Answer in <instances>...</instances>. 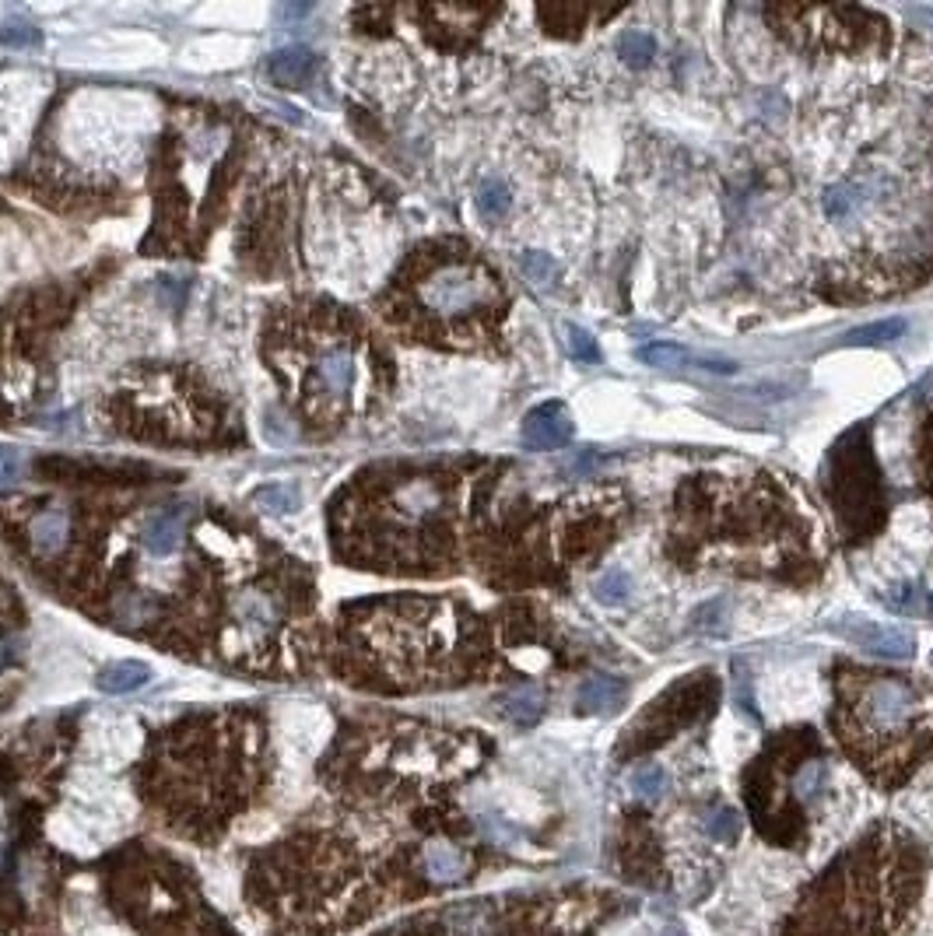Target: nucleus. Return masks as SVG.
Returning <instances> with one entry per match:
<instances>
[{"mask_svg":"<svg viewBox=\"0 0 933 936\" xmlns=\"http://www.w3.org/2000/svg\"><path fill=\"white\" fill-rule=\"evenodd\" d=\"M842 709L850 712L853 747H895L912 741L930 715V698L902 677L853 670L850 684H842Z\"/></svg>","mask_w":933,"mask_h":936,"instance_id":"obj_1","label":"nucleus"},{"mask_svg":"<svg viewBox=\"0 0 933 936\" xmlns=\"http://www.w3.org/2000/svg\"><path fill=\"white\" fill-rule=\"evenodd\" d=\"M874 456L867 446V428H856L850 439H842V446H835L832 456V477H829V492H832V506L842 519V530L850 533H874L877 523H881V481H877Z\"/></svg>","mask_w":933,"mask_h":936,"instance_id":"obj_2","label":"nucleus"},{"mask_svg":"<svg viewBox=\"0 0 933 936\" xmlns=\"http://www.w3.org/2000/svg\"><path fill=\"white\" fill-rule=\"evenodd\" d=\"M716 695H720V684H716V677L706 670L685 684H674L667 695L653 701V706L636 719V726L628 733V741H621L618 754H639V751L663 744L671 733L695 723L706 709H712Z\"/></svg>","mask_w":933,"mask_h":936,"instance_id":"obj_3","label":"nucleus"},{"mask_svg":"<svg viewBox=\"0 0 933 936\" xmlns=\"http://www.w3.org/2000/svg\"><path fill=\"white\" fill-rule=\"evenodd\" d=\"M418 298L425 309H432L442 319H463L477 309H484L495 298L492 278L477 267L466 263H446L436 267L418 287Z\"/></svg>","mask_w":933,"mask_h":936,"instance_id":"obj_4","label":"nucleus"},{"mask_svg":"<svg viewBox=\"0 0 933 936\" xmlns=\"http://www.w3.org/2000/svg\"><path fill=\"white\" fill-rule=\"evenodd\" d=\"M835 632L867 650L874 656H885V659H909L912 656V635L899 632L891 624H877V621H864V618H853V621H842L835 624Z\"/></svg>","mask_w":933,"mask_h":936,"instance_id":"obj_5","label":"nucleus"},{"mask_svg":"<svg viewBox=\"0 0 933 936\" xmlns=\"http://www.w3.org/2000/svg\"><path fill=\"white\" fill-rule=\"evenodd\" d=\"M572 439V418L562 404H544L527 414L524 442L530 449H562Z\"/></svg>","mask_w":933,"mask_h":936,"instance_id":"obj_6","label":"nucleus"},{"mask_svg":"<svg viewBox=\"0 0 933 936\" xmlns=\"http://www.w3.org/2000/svg\"><path fill=\"white\" fill-rule=\"evenodd\" d=\"M187 537V512L183 509H158L145 519L140 527V544L155 557H172L183 548Z\"/></svg>","mask_w":933,"mask_h":936,"instance_id":"obj_7","label":"nucleus"},{"mask_svg":"<svg viewBox=\"0 0 933 936\" xmlns=\"http://www.w3.org/2000/svg\"><path fill=\"white\" fill-rule=\"evenodd\" d=\"M92 754L105 765H123L127 758H134L137 751V730L123 719H110V723H99L92 730Z\"/></svg>","mask_w":933,"mask_h":936,"instance_id":"obj_8","label":"nucleus"},{"mask_svg":"<svg viewBox=\"0 0 933 936\" xmlns=\"http://www.w3.org/2000/svg\"><path fill=\"white\" fill-rule=\"evenodd\" d=\"M313 375L327 397H345L355 383V362L345 348H327L313 365Z\"/></svg>","mask_w":933,"mask_h":936,"instance_id":"obj_9","label":"nucleus"},{"mask_svg":"<svg viewBox=\"0 0 933 936\" xmlns=\"http://www.w3.org/2000/svg\"><path fill=\"white\" fill-rule=\"evenodd\" d=\"M284 741H289L299 754H313L323 741H327V719L316 709H295L284 715Z\"/></svg>","mask_w":933,"mask_h":936,"instance_id":"obj_10","label":"nucleus"},{"mask_svg":"<svg viewBox=\"0 0 933 936\" xmlns=\"http://www.w3.org/2000/svg\"><path fill=\"white\" fill-rule=\"evenodd\" d=\"M29 540H32L35 554H43V557L60 554V548L67 544V512L57 506L43 509L29 523Z\"/></svg>","mask_w":933,"mask_h":936,"instance_id":"obj_11","label":"nucleus"},{"mask_svg":"<svg viewBox=\"0 0 933 936\" xmlns=\"http://www.w3.org/2000/svg\"><path fill=\"white\" fill-rule=\"evenodd\" d=\"M625 701V684L615 680V677H589L583 688H580V709L583 712H615L618 706Z\"/></svg>","mask_w":933,"mask_h":936,"instance_id":"obj_12","label":"nucleus"},{"mask_svg":"<svg viewBox=\"0 0 933 936\" xmlns=\"http://www.w3.org/2000/svg\"><path fill=\"white\" fill-rule=\"evenodd\" d=\"M864 207H867V190L859 183H839L824 190V211H829V218L835 225L853 222Z\"/></svg>","mask_w":933,"mask_h":936,"instance_id":"obj_13","label":"nucleus"},{"mask_svg":"<svg viewBox=\"0 0 933 936\" xmlns=\"http://www.w3.org/2000/svg\"><path fill=\"white\" fill-rule=\"evenodd\" d=\"M278 618V607L271 597H263V593H243L239 604H236V621L246 628V632H267V628L274 624Z\"/></svg>","mask_w":933,"mask_h":936,"instance_id":"obj_14","label":"nucleus"},{"mask_svg":"<svg viewBox=\"0 0 933 936\" xmlns=\"http://www.w3.org/2000/svg\"><path fill=\"white\" fill-rule=\"evenodd\" d=\"M313 53L310 49H284L274 57L271 64V75L278 84H302L313 75Z\"/></svg>","mask_w":933,"mask_h":936,"instance_id":"obj_15","label":"nucleus"},{"mask_svg":"<svg viewBox=\"0 0 933 936\" xmlns=\"http://www.w3.org/2000/svg\"><path fill=\"white\" fill-rule=\"evenodd\" d=\"M145 680H148V667H145V663L123 659V663H113V667H105V670L99 674V688H102V691L120 695V691H134V688H140V684H145Z\"/></svg>","mask_w":933,"mask_h":936,"instance_id":"obj_16","label":"nucleus"},{"mask_svg":"<svg viewBox=\"0 0 933 936\" xmlns=\"http://www.w3.org/2000/svg\"><path fill=\"white\" fill-rule=\"evenodd\" d=\"M618 53H621V60L628 64V67H645V64H653V57H656V40L650 32H642V29H628L621 40H618Z\"/></svg>","mask_w":933,"mask_h":936,"instance_id":"obj_17","label":"nucleus"},{"mask_svg":"<svg viewBox=\"0 0 933 936\" xmlns=\"http://www.w3.org/2000/svg\"><path fill=\"white\" fill-rule=\"evenodd\" d=\"M594 597L604 604V607H621L628 604V597H632V575L621 572V568H611L604 572L597 586H594Z\"/></svg>","mask_w":933,"mask_h":936,"instance_id":"obj_18","label":"nucleus"},{"mask_svg":"<svg viewBox=\"0 0 933 936\" xmlns=\"http://www.w3.org/2000/svg\"><path fill=\"white\" fill-rule=\"evenodd\" d=\"M906 334V319H881V323H870V327H859L846 337V345L856 348H870V345H891Z\"/></svg>","mask_w":933,"mask_h":936,"instance_id":"obj_19","label":"nucleus"},{"mask_svg":"<svg viewBox=\"0 0 933 936\" xmlns=\"http://www.w3.org/2000/svg\"><path fill=\"white\" fill-rule=\"evenodd\" d=\"M639 358L645 365H656V369H681L688 362L698 365V358L681 345H645V348H639Z\"/></svg>","mask_w":933,"mask_h":936,"instance_id":"obj_20","label":"nucleus"},{"mask_svg":"<svg viewBox=\"0 0 933 936\" xmlns=\"http://www.w3.org/2000/svg\"><path fill=\"white\" fill-rule=\"evenodd\" d=\"M254 501L267 512H278V516H289L299 509V495L289 484H263V488L254 492Z\"/></svg>","mask_w":933,"mask_h":936,"instance_id":"obj_21","label":"nucleus"},{"mask_svg":"<svg viewBox=\"0 0 933 936\" xmlns=\"http://www.w3.org/2000/svg\"><path fill=\"white\" fill-rule=\"evenodd\" d=\"M513 196L506 190V183H498V179H484L481 190H477V207L484 218H502V214L509 211Z\"/></svg>","mask_w":933,"mask_h":936,"instance_id":"obj_22","label":"nucleus"},{"mask_svg":"<svg viewBox=\"0 0 933 936\" xmlns=\"http://www.w3.org/2000/svg\"><path fill=\"white\" fill-rule=\"evenodd\" d=\"M541 712H544V695L537 691V688H524V691H516V695L509 698V715L516 719V723L530 726V723H537V719H541Z\"/></svg>","mask_w":933,"mask_h":936,"instance_id":"obj_23","label":"nucleus"},{"mask_svg":"<svg viewBox=\"0 0 933 936\" xmlns=\"http://www.w3.org/2000/svg\"><path fill=\"white\" fill-rule=\"evenodd\" d=\"M663 789H667V771L660 765H642L632 776V793H639L642 800H660Z\"/></svg>","mask_w":933,"mask_h":936,"instance_id":"obj_24","label":"nucleus"},{"mask_svg":"<svg viewBox=\"0 0 933 936\" xmlns=\"http://www.w3.org/2000/svg\"><path fill=\"white\" fill-rule=\"evenodd\" d=\"M569 351H572V358H576V362H600V348H597V340L589 337L583 327H569Z\"/></svg>","mask_w":933,"mask_h":936,"instance_id":"obj_25","label":"nucleus"},{"mask_svg":"<svg viewBox=\"0 0 933 936\" xmlns=\"http://www.w3.org/2000/svg\"><path fill=\"white\" fill-rule=\"evenodd\" d=\"M524 274L533 281V284H551L554 278H559V267H554V260L548 253H527L524 257Z\"/></svg>","mask_w":933,"mask_h":936,"instance_id":"obj_26","label":"nucleus"},{"mask_svg":"<svg viewBox=\"0 0 933 936\" xmlns=\"http://www.w3.org/2000/svg\"><path fill=\"white\" fill-rule=\"evenodd\" d=\"M738 835H741L738 814H733V810H716L712 821H709V838H716V842H738Z\"/></svg>","mask_w":933,"mask_h":936,"instance_id":"obj_27","label":"nucleus"},{"mask_svg":"<svg viewBox=\"0 0 933 936\" xmlns=\"http://www.w3.org/2000/svg\"><path fill=\"white\" fill-rule=\"evenodd\" d=\"M720 610H723V600H712L709 607L698 610L695 624H698V628H716V624H720Z\"/></svg>","mask_w":933,"mask_h":936,"instance_id":"obj_28","label":"nucleus"},{"mask_svg":"<svg viewBox=\"0 0 933 936\" xmlns=\"http://www.w3.org/2000/svg\"><path fill=\"white\" fill-rule=\"evenodd\" d=\"M78 936H127V933L110 929V926H99V929H85V933H78Z\"/></svg>","mask_w":933,"mask_h":936,"instance_id":"obj_29","label":"nucleus"}]
</instances>
